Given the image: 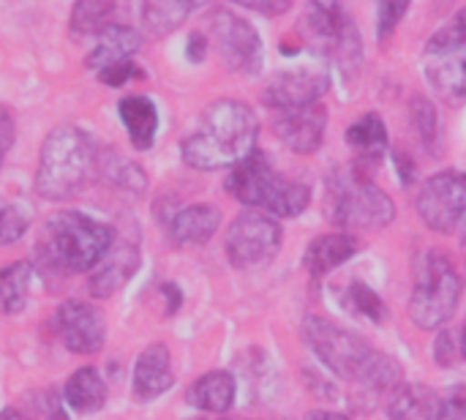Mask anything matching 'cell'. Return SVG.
Instances as JSON below:
<instances>
[{"label": "cell", "instance_id": "obj_40", "mask_svg": "<svg viewBox=\"0 0 466 420\" xmlns=\"http://www.w3.org/2000/svg\"><path fill=\"white\" fill-rule=\"evenodd\" d=\"M205 55H208V38H205V36H199V33L188 36L186 57H188L191 63H202V60H205Z\"/></svg>", "mask_w": 466, "mask_h": 420}, {"label": "cell", "instance_id": "obj_7", "mask_svg": "<svg viewBox=\"0 0 466 420\" xmlns=\"http://www.w3.org/2000/svg\"><path fill=\"white\" fill-rule=\"evenodd\" d=\"M303 339L311 347V353L341 380H350L360 385L366 369L377 358V350L358 336L355 331H347L325 317L309 314L303 323Z\"/></svg>", "mask_w": 466, "mask_h": 420}, {"label": "cell", "instance_id": "obj_46", "mask_svg": "<svg viewBox=\"0 0 466 420\" xmlns=\"http://www.w3.org/2000/svg\"><path fill=\"white\" fill-rule=\"evenodd\" d=\"M461 249H464V257H466V230H464V238H461Z\"/></svg>", "mask_w": 466, "mask_h": 420}, {"label": "cell", "instance_id": "obj_19", "mask_svg": "<svg viewBox=\"0 0 466 420\" xmlns=\"http://www.w3.org/2000/svg\"><path fill=\"white\" fill-rule=\"evenodd\" d=\"M358 246L360 243L352 232H328L309 243L303 262L314 279H322L333 273L336 268H341L344 262H350L358 254Z\"/></svg>", "mask_w": 466, "mask_h": 420}, {"label": "cell", "instance_id": "obj_17", "mask_svg": "<svg viewBox=\"0 0 466 420\" xmlns=\"http://www.w3.org/2000/svg\"><path fill=\"white\" fill-rule=\"evenodd\" d=\"M347 145L355 153V167L360 172L374 169L388 150V128L382 115L369 112L347 128Z\"/></svg>", "mask_w": 466, "mask_h": 420}, {"label": "cell", "instance_id": "obj_45", "mask_svg": "<svg viewBox=\"0 0 466 420\" xmlns=\"http://www.w3.org/2000/svg\"><path fill=\"white\" fill-rule=\"evenodd\" d=\"M459 353H461V358H466V323L464 331H461V342H459Z\"/></svg>", "mask_w": 466, "mask_h": 420}, {"label": "cell", "instance_id": "obj_1", "mask_svg": "<svg viewBox=\"0 0 466 420\" xmlns=\"http://www.w3.org/2000/svg\"><path fill=\"white\" fill-rule=\"evenodd\" d=\"M259 120L254 109L235 98H221L210 104L199 126L183 139V161L194 169L213 172V169H232L248 153L257 150Z\"/></svg>", "mask_w": 466, "mask_h": 420}, {"label": "cell", "instance_id": "obj_47", "mask_svg": "<svg viewBox=\"0 0 466 420\" xmlns=\"http://www.w3.org/2000/svg\"><path fill=\"white\" fill-rule=\"evenodd\" d=\"M221 420H246V418H221Z\"/></svg>", "mask_w": 466, "mask_h": 420}, {"label": "cell", "instance_id": "obj_2", "mask_svg": "<svg viewBox=\"0 0 466 420\" xmlns=\"http://www.w3.org/2000/svg\"><path fill=\"white\" fill-rule=\"evenodd\" d=\"M227 191L248 208L268 210L273 219H295L311 202V189L276 172L270 159L259 150L248 153L229 169Z\"/></svg>", "mask_w": 466, "mask_h": 420}, {"label": "cell", "instance_id": "obj_24", "mask_svg": "<svg viewBox=\"0 0 466 420\" xmlns=\"http://www.w3.org/2000/svg\"><path fill=\"white\" fill-rule=\"evenodd\" d=\"M120 120L137 150H147L156 142L158 109L147 96H128L120 101Z\"/></svg>", "mask_w": 466, "mask_h": 420}, {"label": "cell", "instance_id": "obj_25", "mask_svg": "<svg viewBox=\"0 0 466 420\" xmlns=\"http://www.w3.org/2000/svg\"><path fill=\"white\" fill-rule=\"evenodd\" d=\"M66 405L79 415H93L106 405V385L93 366L76 369L66 383Z\"/></svg>", "mask_w": 466, "mask_h": 420}, {"label": "cell", "instance_id": "obj_39", "mask_svg": "<svg viewBox=\"0 0 466 420\" xmlns=\"http://www.w3.org/2000/svg\"><path fill=\"white\" fill-rule=\"evenodd\" d=\"M11 145H14V118L8 109L0 107V164L5 159V153L11 150Z\"/></svg>", "mask_w": 466, "mask_h": 420}, {"label": "cell", "instance_id": "obj_9", "mask_svg": "<svg viewBox=\"0 0 466 420\" xmlns=\"http://www.w3.org/2000/svg\"><path fill=\"white\" fill-rule=\"evenodd\" d=\"M210 33H213L218 57L224 60L227 68L240 71V74H257L262 68V57H265L262 38L248 19L227 8H218L210 16Z\"/></svg>", "mask_w": 466, "mask_h": 420}, {"label": "cell", "instance_id": "obj_13", "mask_svg": "<svg viewBox=\"0 0 466 420\" xmlns=\"http://www.w3.org/2000/svg\"><path fill=\"white\" fill-rule=\"evenodd\" d=\"M325 128H328V112L319 101L298 109H281L273 120L276 137L292 153H303V156L319 150L325 139Z\"/></svg>", "mask_w": 466, "mask_h": 420}, {"label": "cell", "instance_id": "obj_14", "mask_svg": "<svg viewBox=\"0 0 466 420\" xmlns=\"http://www.w3.org/2000/svg\"><path fill=\"white\" fill-rule=\"evenodd\" d=\"M175 385V372H172V355L164 344H150L139 353L134 364V394L142 402L158 399Z\"/></svg>", "mask_w": 466, "mask_h": 420}, {"label": "cell", "instance_id": "obj_8", "mask_svg": "<svg viewBox=\"0 0 466 420\" xmlns=\"http://www.w3.org/2000/svg\"><path fill=\"white\" fill-rule=\"evenodd\" d=\"M279 246H281V227L273 216H268L262 210L240 213L229 224L227 238H224L227 257L240 271L270 262L276 257Z\"/></svg>", "mask_w": 466, "mask_h": 420}, {"label": "cell", "instance_id": "obj_15", "mask_svg": "<svg viewBox=\"0 0 466 420\" xmlns=\"http://www.w3.org/2000/svg\"><path fill=\"white\" fill-rule=\"evenodd\" d=\"M139 268V249L131 243L112 246L104 260L93 268L90 276V295L93 298H112Z\"/></svg>", "mask_w": 466, "mask_h": 420}, {"label": "cell", "instance_id": "obj_6", "mask_svg": "<svg viewBox=\"0 0 466 420\" xmlns=\"http://www.w3.org/2000/svg\"><path fill=\"white\" fill-rule=\"evenodd\" d=\"M461 276L442 251H423L415 260V287L410 301V320L420 331L442 328L459 309Z\"/></svg>", "mask_w": 466, "mask_h": 420}, {"label": "cell", "instance_id": "obj_18", "mask_svg": "<svg viewBox=\"0 0 466 420\" xmlns=\"http://www.w3.org/2000/svg\"><path fill=\"white\" fill-rule=\"evenodd\" d=\"M306 27L322 49L336 55V49L341 46V41L352 30V22L347 19L341 0H309Z\"/></svg>", "mask_w": 466, "mask_h": 420}, {"label": "cell", "instance_id": "obj_31", "mask_svg": "<svg viewBox=\"0 0 466 420\" xmlns=\"http://www.w3.org/2000/svg\"><path fill=\"white\" fill-rule=\"evenodd\" d=\"M453 49H466V8L456 14L453 22L440 27L426 44V55H440V52H453Z\"/></svg>", "mask_w": 466, "mask_h": 420}, {"label": "cell", "instance_id": "obj_44", "mask_svg": "<svg viewBox=\"0 0 466 420\" xmlns=\"http://www.w3.org/2000/svg\"><path fill=\"white\" fill-rule=\"evenodd\" d=\"M0 420H33L25 410H19V407H5L3 413H0Z\"/></svg>", "mask_w": 466, "mask_h": 420}, {"label": "cell", "instance_id": "obj_36", "mask_svg": "<svg viewBox=\"0 0 466 420\" xmlns=\"http://www.w3.org/2000/svg\"><path fill=\"white\" fill-rule=\"evenodd\" d=\"M440 420H466V385L451 388V394L442 399Z\"/></svg>", "mask_w": 466, "mask_h": 420}, {"label": "cell", "instance_id": "obj_32", "mask_svg": "<svg viewBox=\"0 0 466 420\" xmlns=\"http://www.w3.org/2000/svg\"><path fill=\"white\" fill-rule=\"evenodd\" d=\"M30 227L27 208L19 205H0V246H11L25 238Z\"/></svg>", "mask_w": 466, "mask_h": 420}, {"label": "cell", "instance_id": "obj_26", "mask_svg": "<svg viewBox=\"0 0 466 420\" xmlns=\"http://www.w3.org/2000/svg\"><path fill=\"white\" fill-rule=\"evenodd\" d=\"M191 8H194L191 0H145L142 3L145 33L153 36V38L169 36L172 30H177L186 22Z\"/></svg>", "mask_w": 466, "mask_h": 420}, {"label": "cell", "instance_id": "obj_30", "mask_svg": "<svg viewBox=\"0 0 466 420\" xmlns=\"http://www.w3.org/2000/svg\"><path fill=\"white\" fill-rule=\"evenodd\" d=\"M344 306L350 314L355 317H363L374 325H382L388 320V306L385 301L369 287V284H360V282H352L347 290H344Z\"/></svg>", "mask_w": 466, "mask_h": 420}, {"label": "cell", "instance_id": "obj_35", "mask_svg": "<svg viewBox=\"0 0 466 420\" xmlns=\"http://www.w3.org/2000/svg\"><path fill=\"white\" fill-rule=\"evenodd\" d=\"M134 77H142V71L134 63V57L131 60H120V63H112V66H106V68L98 71V79L104 85H109V87H120V85H126Z\"/></svg>", "mask_w": 466, "mask_h": 420}, {"label": "cell", "instance_id": "obj_22", "mask_svg": "<svg viewBox=\"0 0 466 420\" xmlns=\"http://www.w3.org/2000/svg\"><path fill=\"white\" fill-rule=\"evenodd\" d=\"M235 394H238V385L229 372H208L188 388L186 402L202 413L224 415L235 405Z\"/></svg>", "mask_w": 466, "mask_h": 420}, {"label": "cell", "instance_id": "obj_37", "mask_svg": "<svg viewBox=\"0 0 466 420\" xmlns=\"http://www.w3.org/2000/svg\"><path fill=\"white\" fill-rule=\"evenodd\" d=\"M229 3L257 11V14H265V16H281L284 11L292 8V0H229Z\"/></svg>", "mask_w": 466, "mask_h": 420}, {"label": "cell", "instance_id": "obj_10", "mask_svg": "<svg viewBox=\"0 0 466 420\" xmlns=\"http://www.w3.org/2000/svg\"><path fill=\"white\" fill-rule=\"evenodd\" d=\"M418 216L434 232H451L466 216V172H437L418 194Z\"/></svg>", "mask_w": 466, "mask_h": 420}, {"label": "cell", "instance_id": "obj_38", "mask_svg": "<svg viewBox=\"0 0 466 420\" xmlns=\"http://www.w3.org/2000/svg\"><path fill=\"white\" fill-rule=\"evenodd\" d=\"M434 358L440 366H453V358H456V342L451 336V331H442L434 342Z\"/></svg>", "mask_w": 466, "mask_h": 420}, {"label": "cell", "instance_id": "obj_16", "mask_svg": "<svg viewBox=\"0 0 466 420\" xmlns=\"http://www.w3.org/2000/svg\"><path fill=\"white\" fill-rule=\"evenodd\" d=\"M426 77L434 87V93L459 107L466 101V49L426 55Z\"/></svg>", "mask_w": 466, "mask_h": 420}, {"label": "cell", "instance_id": "obj_33", "mask_svg": "<svg viewBox=\"0 0 466 420\" xmlns=\"http://www.w3.org/2000/svg\"><path fill=\"white\" fill-rule=\"evenodd\" d=\"M410 3H412V0H380V3H377V36H380V38L393 36V30H396L399 22L404 19Z\"/></svg>", "mask_w": 466, "mask_h": 420}, {"label": "cell", "instance_id": "obj_28", "mask_svg": "<svg viewBox=\"0 0 466 420\" xmlns=\"http://www.w3.org/2000/svg\"><path fill=\"white\" fill-rule=\"evenodd\" d=\"M115 11V0H76L71 8L68 30L74 38H96Z\"/></svg>", "mask_w": 466, "mask_h": 420}, {"label": "cell", "instance_id": "obj_27", "mask_svg": "<svg viewBox=\"0 0 466 420\" xmlns=\"http://www.w3.org/2000/svg\"><path fill=\"white\" fill-rule=\"evenodd\" d=\"M33 282L30 262H11L0 268V314H19L27 303Z\"/></svg>", "mask_w": 466, "mask_h": 420}, {"label": "cell", "instance_id": "obj_48", "mask_svg": "<svg viewBox=\"0 0 466 420\" xmlns=\"http://www.w3.org/2000/svg\"><path fill=\"white\" fill-rule=\"evenodd\" d=\"M191 3H194V5H199V3H202V0H191Z\"/></svg>", "mask_w": 466, "mask_h": 420}, {"label": "cell", "instance_id": "obj_42", "mask_svg": "<svg viewBox=\"0 0 466 420\" xmlns=\"http://www.w3.org/2000/svg\"><path fill=\"white\" fill-rule=\"evenodd\" d=\"M396 161H399V175H401V180H404V183H412L415 167H412L410 156H407V153H396Z\"/></svg>", "mask_w": 466, "mask_h": 420}, {"label": "cell", "instance_id": "obj_43", "mask_svg": "<svg viewBox=\"0 0 466 420\" xmlns=\"http://www.w3.org/2000/svg\"><path fill=\"white\" fill-rule=\"evenodd\" d=\"M306 420H350L347 415H341V413H330V410H314V413H309Z\"/></svg>", "mask_w": 466, "mask_h": 420}, {"label": "cell", "instance_id": "obj_5", "mask_svg": "<svg viewBox=\"0 0 466 420\" xmlns=\"http://www.w3.org/2000/svg\"><path fill=\"white\" fill-rule=\"evenodd\" d=\"M325 216L341 232L382 230L396 219V205L358 167L355 169H336L328 178Z\"/></svg>", "mask_w": 466, "mask_h": 420}, {"label": "cell", "instance_id": "obj_12", "mask_svg": "<svg viewBox=\"0 0 466 420\" xmlns=\"http://www.w3.org/2000/svg\"><path fill=\"white\" fill-rule=\"evenodd\" d=\"M330 87V79L325 71H317V68H292V71H281L276 74L262 98L268 107L273 109H298V107H309V104H317Z\"/></svg>", "mask_w": 466, "mask_h": 420}, {"label": "cell", "instance_id": "obj_4", "mask_svg": "<svg viewBox=\"0 0 466 420\" xmlns=\"http://www.w3.org/2000/svg\"><path fill=\"white\" fill-rule=\"evenodd\" d=\"M112 227L76 210H60L44 227L41 251L57 271L87 273L104 260V254L112 249Z\"/></svg>", "mask_w": 466, "mask_h": 420}, {"label": "cell", "instance_id": "obj_41", "mask_svg": "<svg viewBox=\"0 0 466 420\" xmlns=\"http://www.w3.org/2000/svg\"><path fill=\"white\" fill-rule=\"evenodd\" d=\"M161 292L167 295L164 301H167V317H169V314H175V312L180 309L183 292H180V287H175V284H161Z\"/></svg>", "mask_w": 466, "mask_h": 420}, {"label": "cell", "instance_id": "obj_11", "mask_svg": "<svg viewBox=\"0 0 466 420\" xmlns=\"http://www.w3.org/2000/svg\"><path fill=\"white\" fill-rule=\"evenodd\" d=\"M55 328L63 347L74 355H96L104 347V314L87 301H66L55 314Z\"/></svg>", "mask_w": 466, "mask_h": 420}, {"label": "cell", "instance_id": "obj_20", "mask_svg": "<svg viewBox=\"0 0 466 420\" xmlns=\"http://www.w3.org/2000/svg\"><path fill=\"white\" fill-rule=\"evenodd\" d=\"M142 46V38L134 27L128 25H106L98 36H96V46L87 55V68H93L96 74L112 63L120 60H131Z\"/></svg>", "mask_w": 466, "mask_h": 420}, {"label": "cell", "instance_id": "obj_34", "mask_svg": "<svg viewBox=\"0 0 466 420\" xmlns=\"http://www.w3.org/2000/svg\"><path fill=\"white\" fill-rule=\"evenodd\" d=\"M117 161V167H112V169H106V175H109V180H115L120 189H126V191H137V194H142V189H145V175H142V169L137 167V164H126V161H120V159H115Z\"/></svg>", "mask_w": 466, "mask_h": 420}, {"label": "cell", "instance_id": "obj_23", "mask_svg": "<svg viewBox=\"0 0 466 420\" xmlns=\"http://www.w3.org/2000/svg\"><path fill=\"white\" fill-rule=\"evenodd\" d=\"M440 410L442 399L420 383H401L388 402L390 420H440Z\"/></svg>", "mask_w": 466, "mask_h": 420}, {"label": "cell", "instance_id": "obj_29", "mask_svg": "<svg viewBox=\"0 0 466 420\" xmlns=\"http://www.w3.org/2000/svg\"><path fill=\"white\" fill-rule=\"evenodd\" d=\"M410 118H412V128H415L418 139L423 142V148L431 156H440L442 153V126H440L434 101L426 96H415L410 101Z\"/></svg>", "mask_w": 466, "mask_h": 420}, {"label": "cell", "instance_id": "obj_3", "mask_svg": "<svg viewBox=\"0 0 466 420\" xmlns=\"http://www.w3.org/2000/svg\"><path fill=\"white\" fill-rule=\"evenodd\" d=\"M96 167V145L76 126H57L41 145L35 191L49 202L74 197Z\"/></svg>", "mask_w": 466, "mask_h": 420}, {"label": "cell", "instance_id": "obj_21", "mask_svg": "<svg viewBox=\"0 0 466 420\" xmlns=\"http://www.w3.org/2000/svg\"><path fill=\"white\" fill-rule=\"evenodd\" d=\"M218 224L221 213L213 205H188L172 219L169 235L177 246H202L218 232Z\"/></svg>", "mask_w": 466, "mask_h": 420}]
</instances>
